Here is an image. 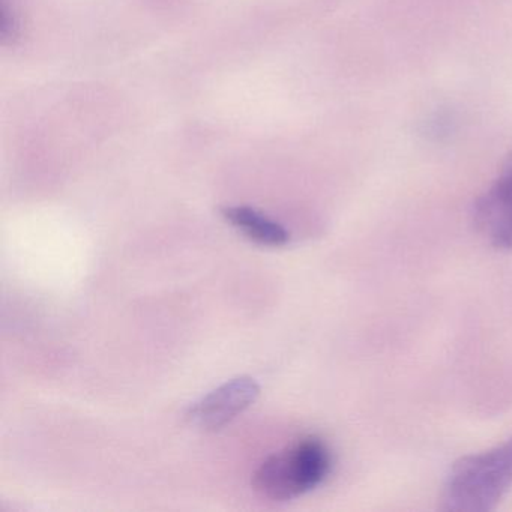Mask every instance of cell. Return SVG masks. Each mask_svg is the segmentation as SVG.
<instances>
[{"instance_id":"cell-5","label":"cell","mask_w":512,"mask_h":512,"mask_svg":"<svg viewBox=\"0 0 512 512\" xmlns=\"http://www.w3.org/2000/svg\"><path fill=\"white\" fill-rule=\"evenodd\" d=\"M223 215L245 238L263 247H284L290 241V233L280 223L250 206H229Z\"/></svg>"},{"instance_id":"cell-3","label":"cell","mask_w":512,"mask_h":512,"mask_svg":"<svg viewBox=\"0 0 512 512\" xmlns=\"http://www.w3.org/2000/svg\"><path fill=\"white\" fill-rule=\"evenodd\" d=\"M478 232L499 250H512V155L473 211Z\"/></svg>"},{"instance_id":"cell-4","label":"cell","mask_w":512,"mask_h":512,"mask_svg":"<svg viewBox=\"0 0 512 512\" xmlns=\"http://www.w3.org/2000/svg\"><path fill=\"white\" fill-rule=\"evenodd\" d=\"M259 394L260 386L256 380L236 377L194 403L187 416L191 424L202 430H220L256 403Z\"/></svg>"},{"instance_id":"cell-6","label":"cell","mask_w":512,"mask_h":512,"mask_svg":"<svg viewBox=\"0 0 512 512\" xmlns=\"http://www.w3.org/2000/svg\"><path fill=\"white\" fill-rule=\"evenodd\" d=\"M0 13H2V38L4 41L14 40L19 31V22L13 8L8 7V0H2Z\"/></svg>"},{"instance_id":"cell-2","label":"cell","mask_w":512,"mask_h":512,"mask_svg":"<svg viewBox=\"0 0 512 512\" xmlns=\"http://www.w3.org/2000/svg\"><path fill=\"white\" fill-rule=\"evenodd\" d=\"M331 466L326 443L316 436L305 437L266 458L254 472L253 487L265 499L287 502L319 487Z\"/></svg>"},{"instance_id":"cell-1","label":"cell","mask_w":512,"mask_h":512,"mask_svg":"<svg viewBox=\"0 0 512 512\" xmlns=\"http://www.w3.org/2000/svg\"><path fill=\"white\" fill-rule=\"evenodd\" d=\"M511 485L512 437L502 445L457 461L443 488V506L448 511H490Z\"/></svg>"}]
</instances>
